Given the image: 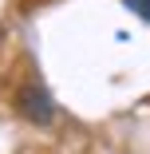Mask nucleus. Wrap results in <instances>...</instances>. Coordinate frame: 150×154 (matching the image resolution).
<instances>
[{
  "mask_svg": "<svg viewBox=\"0 0 150 154\" xmlns=\"http://www.w3.org/2000/svg\"><path fill=\"white\" fill-rule=\"evenodd\" d=\"M20 115L28 122H36V127H47L55 119V107H51V95L44 87H24L20 91Z\"/></svg>",
  "mask_w": 150,
  "mask_h": 154,
  "instance_id": "obj_1",
  "label": "nucleus"
},
{
  "mask_svg": "<svg viewBox=\"0 0 150 154\" xmlns=\"http://www.w3.org/2000/svg\"><path fill=\"white\" fill-rule=\"evenodd\" d=\"M123 4L134 12V16H142V20H150V0H123Z\"/></svg>",
  "mask_w": 150,
  "mask_h": 154,
  "instance_id": "obj_2",
  "label": "nucleus"
}]
</instances>
